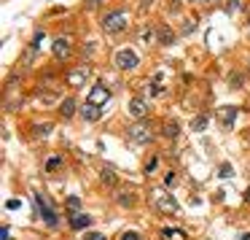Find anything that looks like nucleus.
<instances>
[{
    "label": "nucleus",
    "instance_id": "b1692460",
    "mask_svg": "<svg viewBox=\"0 0 250 240\" xmlns=\"http://www.w3.org/2000/svg\"><path fill=\"white\" fill-rule=\"evenodd\" d=\"M218 175H221V178H231V175H234V168H231V165H223V168L218 170Z\"/></svg>",
    "mask_w": 250,
    "mask_h": 240
},
{
    "label": "nucleus",
    "instance_id": "f03ea898",
    "mask_svg": "<svg viewBox=\"0 0 250 240\" xmlns=\"http://www.w3.org/2000/svg\"><path fill=\"white\" fill-rule=\"evenodd\" d=\"M113 62H116L119 71H135V68L140 65V57H137L135 49H119L113 57Z\"/></svg>",
    "mask_w": 250,
    "mask_h": 240
},
{
    "label": "nucleus",
    "instance_id": "cd10ccee",
    "mask_svg": "<svg viewBox=\"0 0 250 240\" xmlns=\"http://www.w3.org/2000/svg\"><path fill=\"white\" fill-rule=\"evenodd\" d=\"M6 208H8V211H17V208H22V202H19V200H8Z\"/></svg>",
    "mask_w": 250,
    "mask_h": 240
},
{
    "label": "nucleus",
    "instance_id": "f704fd0d",
    "mask_svg": "<svg viewBox=\"0 0 250 240\" xmlns=\"http://www.w3.org/2000/svg\"><path fill=\"white\" fill-rule=\"evenodd\" d=\"M237 3H239V0H234V6H237Z\"/></svg>",
    "mask_w": 250,
    "mask_h": 240
},
{
    "label": "nucleus",
    "instance_id": "f3484780",
    "mask_svg": "<svg viewBox=\"0 0 250 240\" xmlns=\"http://www.w3.org/2000/svg\"><path fill=\"white\" fill-rule=\"evenodd\" d=\"M119 202L126 208H132L135 205V194H132V192H119Z\"/></svg>",
    "mask_w": 250,
    "mask_h": 240
},
{
    "label": "nucleus",
    "instance_id": "423d86ee",
    "mask_svg": "<svg viewBox=\"0 0 250 240\" xmlns=\"http://www.w3.org/2000/svg\"><path fill=\"white\" fill-rule=\"evenodd\" d=\"M33 202L41 208V216L46 218V224H49V227H57V221H60V218H57V213L51 211V205H49V202H46L41 194H38V192H33Z\"/></svg>",
    "mask_w": 250,
    "mask_h": 240
},
{
    "label": "nucleus",
    "instance_id": "0eeeda50",
    "mask_svg": "<svg viewBox=\"0 0 250 240\" xmlns=\"http://www.w3.org/2000/svg\"><path fill=\"white\" fill-rule=\"evenodd\" d=\"M108 100H110V89L103 87V84H97V87H92V92H89L86 103H92V105H97V108H103Z\"/></svg>",
    "mask_w": 250,
    "mask_h": 240
},
{
    "label": "nucleus",
    "instance_id": "4be33fe9",
    "mask_svg": "<svg viewBox=\"0 0 250 240\" xmlns=\"http://www.w3.org/2000/svg\"><path fill=\"white\" fill-rule=\"evenodd\" d=\"M178 130H180V127L175 124V121H169V124L164 127V135H167V138H175V135H178Z\"/></svg>",
    "mask_w": 250,
    "mask_h": 240
},
{
    "label": "nucleus",
    "instance_id": "20e7f679",
    "mask_svg": "<svg viewBox=\"0 0 250 240\" xmlns=\"http://www.w3.org/2000/svg\"><path fill=\"white\" fill-rule=\"evenodd\" d=\"M103 30H105V33H124V30H126V14H124V11H110V14H105Z\"/></svg>",
    "mask_w": 250,
    "mask_h": 240
},
{
    "label": "nucleus",
    "instance_id": "2eb2a0df",
    "mask_svg": "<svg viewBox=\"0 0 250 240\" xmlns=\"http://www.w3.org/2000/svg\"><path fill=\"white\" fill-rule=\"evenodd\" d=\"M89 224H92V218H89V216H73L70 218V227L73 229H83V227H89Z\"/></svg>",
    "mask_w": 250,
    "mask_h": 240
},
{
    "label": "nucleus",
    "instance_id": "5701e85b",
    "mask_svg": "<svg viewBox=\"0 0 250 240\" xmlns=\"http://www.w3.org/2000/svg\"><path fill=\"white\" fill-rule=\"evenodd\" d=\"M49 132H51V124H41V127H35V130H33V135L43 138V135H49Z\"/></svg>",
    "mask_w": 250,
    "mask_h": 240
},
{
    "label": "nucleus",
    "instance_id": "f8f14e48",
    "mask_svg": "<svg viewBox=\"0 0 250 240\" xmlns=\"http://www.w3.org/2000/svg\"><path fill=\"white\" fill-rule=\"evenodd\" d=\"M164 92V76L162 73H156V76L151 78V84L146 87V95L148 97H156V95H162Z\"/></svg>",
    "mask_w": 250,
    "mask_h": 240
},
{
    "label": "nucleus",
    "instance_id": "4468645a",
    "mask_svg": "<svg viewBox=\"0 0 250 240\" xmlns=\"http://www.w3.org/2000/svg\"><path fill=\"white\" fill-rule=\"evenodd\" d=\"M73 114H76V100L65 97V103H62V116H65V119H70Z\"/></svg>",
    "mask_w": 250,
    "mask_h": 240
},
{
    "label": "nucleus",
    "instance_id": "a878e982",
    "mask_svg": "<svg viewBox=\"0 0 250 240\" xmlns=\"http://www.w3.org/2000/svg\"><path fill=\"white\" fill-rule=\"evenodd\" d=\"M78 208H81V202H78L76 197H70V200H67V211H70L73 216H76V211H78Z\"/></svg>",
    "mask_w": 250,
    "mask_h": 240
},
{
    "label": "nucleus",
    "instance_id": "393cba45",
    "mask_svg": "<svg viewBox=\"0 0 250 240\" xmlns=\"http://www.w3.org/2000/svg\"><path fill=\"white\" fill-rule=\"evenodd\" d=\"M121 240H143V235H140V232H135V229H129V232L121 235Z\"/></svg>",
    "mask_w": 250,
    "mask_h": 240
},
{
    "label": "nucleus",
    "instance_id": "c85d7f7f",
    "mask_svg": "<svg viewBox=\"0 0 250 240\" xmlns=\"http://www.w3.org/2000/svg\"><path fill=\"white\" fill-rule=\"evenodd\" d=\"M156 165H159V159H156V157H153V159H151V162H148V168H146V173H153V170H156Z\"/></svg>",
    "mask_w": 250,
    "mask_h": 240
},
{
    "label": "nucleus",
    "instance_id": "2f4dec72",
    "mask_svg": "<svg viewBox=\"0 0 250 240\" xmlns=\"http://www.w3.org/2000/svg\"><path fill=\"white\" fill-rule=\"evenodd\" d=\"M169 8H172V14H178L180 11V0H172V3H169Z\"/></svg>",
    "mask_w": 250,
    "mask_h": 240
},
{
    "label": "nucleus",
    "instance_id": "9b49d317",
    "mask_svg": "<svg viewBox=\"0 0 250 240\" xmlns=\"http://www.w3.org/2000/svg\"><path fill=\"white\" fill-rule=\"evenodd\" d=\"M78 114H81L83 121H97L100 114H103V108H97V105H92V103H83L81 108H78Z\"/></svg>",
    "mask_w": 250,
    "mask_h": 240
},
{
    "label": "nucleus",
    "instance_id": "473e14b6",
    "mask_svg": "<svg viewBox=\"0 0 250 240\" xmlns=\"http://www.w3.org/2000/svg\"><path fill=\"white\" fill-rule=\"evenodd\" d=\"M188 3H202V0H188Z\"/></svg>",
    "mask_w": 250,
    "mask_h": 240
},
{
    "label": "nucleus",
    "instance_id": "6e6552de",
    "mask_svg": "<svg viewBox=\"0 0 250 240\" xmlns=\"http://www.w3.org/2000/svg\"><path fill=\"white\" fill-rule=\"evenodd\" d=\"M89 65H81V68H76V71H70L67 73V84H70V87H83V84H86V78H89Z\"/></svg>",
    "mask_w": 250,
    "mask_h": 240
},
{
    "label": "nucleus",
    "instance_id": "7c9ffc66",
    "mask_svg": "<svg viewBox=\"0 0 250 240\" xmlns=\"http://www.w3.org/2000/svg\"><path fill=\"white\" fill-rule=\"evenodd\" d=\"M86 6L89 8H100V6H103V0H86Z\"/></svg>",
    "mask_w": 250,
    "mask_h": 240
},
{
    "label": "nucleus",
    "instance_id": "1a4fd4ad",
    "mask_svg": "<svg viewBox=\"0 0 250 240\" xmlns=\"http://www.w3.org/2000/svg\"><path fill=\"white\" fill-rule=\"evenodd\" d=\"M218 121H221V127L223 130H231L234 127V119H237V108H226V105H223V108H218Z\"/></svg>",
    "mask_w": 250,
    "mask_h": 240
},
{
    "label": "nucleus",
    "instance_id": "a211bd4d",
    "mask_svg": "<svg viewBox=\"0 0 250 240\" xmlns=\"http://www.w3.org/2000/svg\"><path fill=\"white\" fill-rule=\"evenodd\" d=\"M207 127V116H196L194 121H191V130H196V132H202Z\"/></svg>",
    "mask_w": 250,
    "mask_h": 240
},
{
    "label": "nucleus",
    "instance_id": "bb28decb",
    "mask_svg": "<svg viewBox=\"0 0 250 240\" xmlns=\"http://www.w3.org/2000/svg\"><path fill=\"white\" fill-rule=\"evenodd\" d=\"M83 240H108V238H105L103 232H86V235H83Z\"/></svg>",
    "mask_w": 250,
    "mask_h": 240
},
{
    "label": "nucleus",
    "instance_id": "9d476101",
    "mask_svg": "<svg viewBox=\"0 0 250 240\" xmlns=\"http://www.w3.org/2000/svg\"><path fill=\"white\" fill-rule=\"evenodd\" d=\"M129 114L135 116L137 121H140L143 116L148 114V103H146V100H143V97H132V100H129Z\"/></svg>",
    "mask_w": 250,
    "mask_h": 240
},
{
    "label": "nucleus",
    "instance_id": "7ed1b4c3",
    "mask_svg": "<svg viewBox=\"0 0 250 240\" xmlns=\"http://www.w3.org/2000/svg\"><path fill=\"white\" fill-rule=\"evenodd\" d=\"M129 141L132 143H137V146H146V143H151L153 141V132H151V127H148V121H135V124L129 127Z\"/></svg>",
    "mask_w": 250,
    "mask_h": 240
},
{
    "label": "nucleus",
    "instance_id": "ddd939ff",
    "mask_svg": "<svg viewBox=\"0 0 250 240\" xmlns=\"http://www.w3.org/2000/svg\"><path fill=\"white\" fill-rule=\"evenodd\" d=\"M100 181H103L105 186H119V178H116V173L110 168H105L103 173H100Z\"/></svg>",
    "mask_w": 250,
    "mask_h": 240
},
{
    "label": "nucleus",
    "instance_id": "f257e3e1",
    "mask_svg": "<svg viewBox=\"0 0 250 240\" xmlns=\"http://www.w3.org/2000/svg\"><path fill=\"white\" fill-rule=\"evenodd\" d=\"M151 202H153V208L162 211V213H178L180 211L178 200H175L167 189H162V186H156V189L151 192Z\"/></svg>",
    "mask_w": 250,
    "mask_h": 240
},
{
    "label": "nucleus",
    "instance_id": "39448f33",
    "mask_svg": "<svg viewBox=\"0 0 250 240\" xmlns=\"http://www.w3.org/2000/svg\"><path fill=\"white\" fill-rule=\"evenodd\" d=\"M51 51H54L57 60H67V57L73 54V41H70V35H60V38L51 44Z\"/></svg>",
    "mask_w": 250,
    "mask_h": 240
},
{
    "label": "nucleus",
    "instance_id": "aec40b11",
    "mask_svg": "<svg viewBox=\"0 0 250 240\" xmlns=\"http://www.w3.org/2000/svg\"><path fill=\"white\" fill-rule=\"evenodd\" d=\"M196 30V19H183V27H180V33H194Z\"/></svg>",
    "mask_w": 250,
    "mask_h": 240
},
{
    "label": "nucleus",
    "instance_id": "c756f323",
    "mask_svg": "<svg viewBox=\"0 0 250 240\" xmlns=\"http://www.w3.org/2000/svg\"><path fill=\"white\" fill-rule=\"evenodd\" d=\"M0 240H11V229L3 227V232H0Z\"/></svg>",
    "mask_w": 250,
    "mask_h": 240
},
{
    "label": "nucleus",
    "instance_id": "412c9836",
    "mask_svg": "<svg viewBox=\"0 0 250 240\" xmlns=\"http://www.w3.org/2000/svg\"><path fill=\"white\" fill-rule=\"evenodd\" d=\"M162 235L164 238H186V232H178V229H172V227H164Z\"/></svg>",
    "mask_w": 250,
    "mask_h": 240
},
{
    "label": "nucleus",
    "instance_id": "6ab92c4d",
    "mask_svg": "<svg viewBox=\"0 0 250 240\" xmlns=\"http://www.w3.org/2000/svg\"><path fill=\"white\" fill-rule=\"evenodd\" d=\"M60 165H62V159H60V157H49V159H46V173H54V170L60 168Z\"/></svg>",
    "mask_w": 250,
    "mask_h": 240
},
{
    "label": "nucleus",
    "instance_id": "72a5a7b5",
    "mask_svg": "<svg viewBox=\"0 0 250 240\" xmlns=\"http://www.w3.org/2000/svg\"><path fill=\"white\" fill-rule=\"evenodd\" d=\"M242 240H250V235H245V238H242Z\"/></svg>",
    "mask_w": 250,
    "mask_h": 240
},
{
    "label": "nucleus",
    "instance_id": "dca6fc26",
    "mask_svg": "<svg viewBox=\"0 0 250 240\" xmlns=\"http://www.w3.org/2000/svg\"><path fill=\"white\" fill-rule=\"evenodd\" d=\"M159 41H162V44H175V35H172V30H169V27H162V30H159Z\"/></svg>",
    "mask_w": 250,
    "mask_h": 240
}]
</instances>
